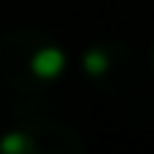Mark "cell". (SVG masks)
Listing matches in <instances>:
<instances>
[{
    "instance_id": "3957f363",
    "label": "cell",
    "mask_w": 154,
    "mask_h": 154,
    "mask_svg": "<svg viewBox=\"0 0 154 154\" xmlns=\"http://www.w3.org/2000/svg\"><path fill=\"white\" fill-rule=\"evenodd\" d=\"M0 154H87V144L67 121L27 114L0 131Z\"/></svg>"
},
{
    "instance_id": "7a4b0ae2",
    "label": "cell",
    "mask_w": 154,
    "mask_h": 154,
    "mask_svg": "<svg viewBox=\"0 0 154 154\" xmlns=\"http://www.w3.org/2000/svg\"><path fill=\"white\" fill-rule=\"evenodd\" d=\"M137 50L117 37H97L81 50V74L84 81L104 97H121L137 81Z\"/></svg>"
},
{
    "instance_id": "277c9868",
    "label": "cell",
    "mask_w": 154,
    "mask_h": 154,
    "mask_svg": "<svg viewBox=\"0 0 154 154\" xmlns=\"http://www.w3.org/2000/svg\"><path fill=\"white\" fill-rule=\"evenodd\" d=\"M147 70H151V77H154V40H151V47H147Z\"/></svg>"
},
{
    "instance_id": "6da1fadb",
    "label": "cell",
    "mask_w": 154,
    "mask_h": 154,
    "mask_svg": "<svg viewBox=\"0 0 154 154\" xmlns=\"http://www.w3.org/2000/svg\"><path fill=\"white\" fill-rule=\"evenodd\" d=\"M67 77V54L57 37L40 27H10L0 34V87L17 100L40 104Z\"/></svg>"
}]
</instances>
